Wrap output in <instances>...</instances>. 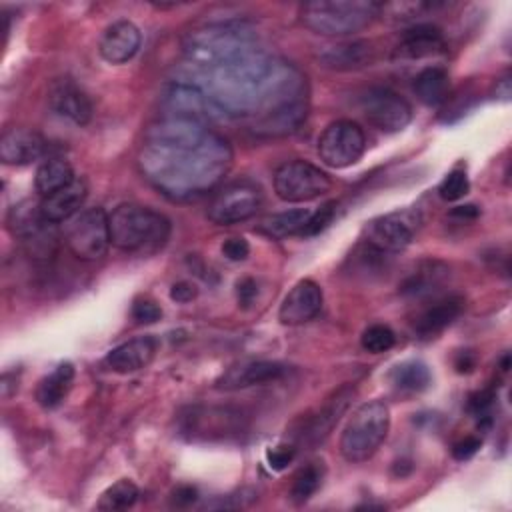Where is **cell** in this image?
Returning a JSON list of instances; mask_svg holds the SVG:
<instances>
[{
  "mask_svg": "<svg viewBox=\"0 0 512 512\" xmlns=\"http://www.w3.org/2000/svg\"><path fill=\"white\" fill-rule=\"evenodd\" d=\"M230 164V144L214 132L196 146L146 144L140 152L142 174L174 200L208 192L224 178Z\"/></svg>",
  "mask_w": 512,
  "mask_h": 512,
  "instance_id": "1",
  "label": "cell"
},
{
  "mask_svg": "<svg viewBox=\"0 0 512 512\" xmlns=\"http://www.w3.org/2000/svg\"><path fill=\"white\" fill-rule=\"evenodd\" d=\"M256 48V36L242 24H212L194 30L184 40V56L192 66L210 70L232 64Z\"/></svg>",
  "mask_w": 512,
  "mask_h": 512,
  "instance_id": "2",
  "label": "cell"
},
{
  "mask_svg": "<svg viewBox=\"0 0 512 512\" xmlns=\"http://www.w3.org/2000/svg\"><path fill=\"white\" fill-rule=\"evenodd\" d=\"M112 246L124 252L152 254L160 250L172 232L170 220L142 204H120L108 216Z\"/></svg>",
  "mask_w": 512,
  "mask_h": 512,
  "instance_id": "3",
  "label": "cell"
},
{
  "mask_svg": "<svg viewBox=\"0 0 512 512\" xmlns=\"http://www.w3.org/2000/svg\"><path fill=\"white\" fill-rule=\"evenodd\" d=\"M380 10L372 0H314L302 4L300 20L316 34L348 36L370 26Z\"/></svg>",
  "mask_w": 512,
  "mask_h": 512,
  "instance_id": "4",
  "label": "cell"
},
{
  "mask_svg": "<svg viewBox=\"0 0 512 512\" xmlns=\"http://www.w3.org/2000/svg\"><path fill=\"white\" fill-rule=\"evenodd\" d=\"M390 430V410L382 400L360 404L348 418L340 436V454L346 462H366L372 458Z\"/></svg>",
  "mask_w": 512,
  "mask_h": 512,
  "instance_id": "5",
  "label": "cell"
},
{
  "mask_svg": "<svg viewBox=\"0 0 512 512\" xmlns=\"http://www.w3.org/2000/svg\"><path fill=\"white\" fill-rule=\"evenodd\" d=\"M64 242L80 260H98L108 252L110 220L102 208H86L64 222Z\"/></svg>",
  "mask_w": 512,
  "mask_h": 512,
  "instance_id": "6",
  "label": "cell"
},
{
  "mask_svg": "<svg viewBox=\"0 0 512 512\" xmlns=\"http://www.w3.org/2000/svg\"><path fill=\"white\" fill-rule=\"evenodd\" d=\"M330 188V176L306 160H288L274 172V192L290 204L316 200L330 192Z\"/></svg>",
  "mask_w": 512,
  "mask_h": 512,
  "instance_id": "7",
  "label": "cell"
},
{
  "mask_svg": "<svg viewBox=\"0 0 512 512\" xmlns=\"http://www.w3.org/2000/svg\"><path fill=\"white\" fill-rule=\"evenodd\" d=\"M10 232L24 244L26 252L36 258H50L56 248V232L54 224L48 222L42 212L40 204L32 200H24L12 206L8 214Z\"/></svg>",
  "mask_w": 512,
  "mask_h": 512,
  "instance_id": "8",
  "label": "cell"
},
{
  "mask_svg": "<svg viewBox=\"0 0 512 512\" xmlns=\"http://www.w3.org/2000/svg\"><path fill=\"white\" fill-rule=\"evenodd\" d=\"M364 150V130L352 120L330 122L318 138V156L330 168H348L356 164Z\"/></svg>",
  "mask_w": 512,
  "mask_h": 512,
  "instance_id": "9",
  "label": "cell"
},
{
  "mask_svg": "<svg viewBox=\"0 0 512 512\" xmlns=\"http://www.w3.org/2000/svg\"><path fill=\"white\" fill-rule=\"evenodd\" d=\"M420 216L414 210H396L372 218L364 228V242L382 254L402 252L416 236Z\"/></svg>",
  "mask_w": 512,
  "mask_h": 512,
  "instance_id": "10",
  "label": "cell"
},
{
  "mask_svg": "<svg viewBox=\"0 0 512 512\" xmlns=\"http://www.w3.org/2000/svg\"><path fill=\"white\" fill-rule=\"evenodd\" d=\"M262 206V190L254 182L238 180L224 186L208 206V218L214 224H238L252 218Z\"/></svg>",
  "mask_w": 512,
  "mask_h": 512,
  "instance_id": "11",
  "label": "cell"
},
{
  "mask_svg": "<svg viewBox=\"0 0 512 512\" xmlns=\"http://www.w3.org/2000/svg\"><path fill=\"white\" fill-rule=\"evenodd\" d=\"M366 120L382 132H400L412 120V106L390 88H370L360 100Z\"/></svg>",
  "mask_w": 512,
  "mask_h": 512,
  "instance_id": "12",
  "label": "cell"
},
{
  "mask_svg": "<svg viewBox=\"0 0 512 512\" xmlns=\"http://www.w3.org/2000/svg\"><path fill=\"white\" fill-rule=\"evenodd\" d=\"M160 104L166 110V116L198 122L212 120L216 112H220V108L198 86L190 82L168 84L160 96Z\"/></svg>",
  "mask_w": 512,
  "mask_h": 512,
  "instance_id": "13",
  "label": "cell"
},
{
  "mask_svg": "<svg viewBox=\"0 0 512 512\" xmlns=\"http://www.w3.org/2000/svg\"><path fill=\"white\" fill-rule=\"evenodd\" d=\"M322 300V288L314 280L304 278L296 282L284 296L278 310V320L286 326H300L320 312Z\"/></svg>",
  "mask_w": 512,
  "mask_h": 512,
  "instance_id": "14",
  "label": "cell"
},
{
  "mask_svg": "<svg viewBox=\"0 0 512 512\" xmlns=\"http://www.w3.org/2000/svg\"><path fill=\"white\" fill-rule=\"evenodd\" d=\"M354 396V386H342L338 388L326 402L324 406L310 418L306 420L302 432H300V442L316 446L318 442H322L332 428L338 424L340 416L348 410V404Z\"/></svg>",
  "mask_w": 512,
  "mask_h": 512,
  "instance_id": "15",
  "label": "cell"
},
{
  "mask_svg": "<svg viewBox=\"0 0 512 512\" xmlns=\"http://www.w3.org/2000/svg\"><path fill=\"white\" fill-rule=\"evenodd\" d=\"M140 44L142 34L138 26L130 20H116L102 32L98 52L110 64H124L136 56Z\"/></svg>",
  "mask_w": 512,
  "mask_h": 512,
  "instance_id": "16",
  "label": "cell"
},
{
  "mask_svg": "<svg viewBox=\"0 0 512 512\" xmlns=\"http://www.w3.org/2000/svg\"><path fill=\"white\" fill-rule=\"evenodd\" d=\"M46 140L28 128H10L0 138V160L8 166H28L46 152Z\"/></svg>",
  "mask_w": 512,
  "mask_h": 512,
  "instance_id": "17",
  "label": "cell"
},
{
  "mask_svg": "<svg viewBox=\"0 0 512 512\" xmlns=\"http://www.w3.org/2000/svg\"><path fill=\"white\" fill-rule=\"evenodd\" d=\"M158 350V342L152 336H138L112 348L104 356V366L116 374H132L146 368Z\"/></svg>",
  "mask_w": 512,
  "mask_h": 512,
  "instance_id": "18",
  "label": "cell"
},
{
  "mask_svg": "<svg viewBox=\"0 0 512 512\" xmlns=\"http://www.w3.org/2000/svg\"><path fill=\"white\" fill-rule=\"evenodd\" d=\"M286 374V366L270 360H250L234 364L218 380L216 386L222 390H240L250 386H260L266 382L280 380Z\"/></svg>",
  "mask_w": 512,
  "mask_h": 512,
  "instance_id": "19",
  "label": "cell"
},
{
  "mask_svg": "<svg viewBox=\"0 0 512 512\" xmlns=\"http://www.w3.org/2000/svg\"><path fill=\"white\" fill-rule=\"evenodd\" d=\"M318 62L330 70H358L374 62V46L368 40H350L324 46L316 54Z\"/></svg>",
  "mask_w": 512,
  "mask_h": 512,
  "instance_id": "20",
  "label": "cell"
},
{
  "mask_svg": "<svg viewBox=\"0 0 512 512\" xmlns=\"http://www.w3.org/2000/svg\"><path fill=\"white\" fill-rule=\"evenodd\" d=\"M50 106L56 114L78 126L88 124L92 118L90 98L72 80H58L52 84Z\"/></svg>",
  "mask_w": 512,
  "mask_h": 512,
  "instance_id": "21",
  "label": "cell"
},
{
  "mask_svg": "<svg viewBox=\"0 0 512 512\" xmlns=\"http://www.w3.org/2000/svg\"><path fill=\"white\" fill-rule=\"evenodd\" d=\"M86 196H88L86 182L82 178H74L68 186L56 190L50 196H44L40 202V212L52 224L66 222L80 212Z\"/></svg>",
  "mask_w": 512,
  "mask_h": 512,
  "instance_id": "22",
  "label": "cell"
},
{
  "mask_svg": "<svg viewBox=\"0 0 512 512\" xmlns=\"http://www.w3.org/2000/svg\"><path fill=\"white\" fill-rule=\"evenodd\" d=\"M184 432L190 436H212V434H238L242 430V416L238 412H228L226 408H204L190 410V416H184Z\"/></svg>",
  "mask_w": 512,
  "mask_h": 512,
  "instance_id": "23",
  "label": "cell"
},
{
  "mask_svg": "<svg viewBox=\"0 0 512 512\" xmlns=\"http://www.w3.org/2000/svg\"><path fill=\"white\" fill-rule=\"evenodd\" d=\"M444 50V40L440 28L432 24H416L414 28L406 30L402 40L394 48L396 58L406 60H420L434 54H440Z\"/></svg>",
  "mask_w": 512,
  "mask_h": 512,
  "instance_id": "24",
  "label": "cell"
},
{
  "mask_svg": "<svg viewBox=\"0 0 512 512\" xmlns=\"http://www.w3.org/2000/svg\"><path fill=\"white\" fill-rule=\"evenodd\" d=\"M464 310L462 296H446L430 304L414 322V330L420 338H434L444 328H448Z\"/></svg>",
  "mask_w": 512,
  "mask_h": 512,
  "instance_id": "25",
  "label": "cell"
},
{
  "mask_svg": "<svg viewBox=\"0 0 512 512\" xmlns=\"http://www.w3.org/2000/svg\"><path fill=\"white\" fill-rule=\"evenodd\" d=\"M72 380H74V366L70 362L58 364L48 376H44L38 382V388H36L38 404L48 410L58 408L68 396L72 388Z\"/></svg>",
  "mask_w": 512,
  "mask_h": 512,
  "instance_id": "26",
  "label": "cell"
},
{
  "mask_svg": "<svg viewBox=\"0 0 512 512\" xmlns=\"http://www.w3.org/2000/svg\"><path fill=\"white\" fill-rule=\"evenodd\" d=\"M450 78L440 66H426L414 78V94L426 106H440L448 98Z\"/></svg>",
  "mask_w": 512,
  "mask_h": 512,
  "instance_id": "27",
  "label": "cell"
},
{
  "mask_svg": "<svg viewBox=\"0 0 512 512\" xmlns=\"http://www.w3.org/2000/svg\"><path fill=\"white\" fill-rule=\"evenodd\" d=\"M74 178L76 176L72 172V166L64 158H48L38 166L34 176V186H36V192L44 198L68 186Z\"/></svg>",
  "mask_w": 512,
  "mask_h": 512,
  "instance_id": "28",
  "label": "cell"
},
{
  "mask_svg": "<svg viewBox=\"0 0 512 512\" xmlns=\"http://www.w3.org/2000/svg\"><path fill=\"white\" fill-rule=\"evenodd\" d=\"M310 214H312V210H308V208L276 212L262 220L260 230L272 238H286L292 234H302Z\"/></svg>",
  "mask_w": 512,
  "mask_h": 512,
  "instance_id": "29",
  "label": "cell"
},
{
  "mask_svg": "<svg viewBox=\"0 0 512 512\" xmlns=\"http://www.w3.org/2000/svg\"><path fill=\"white\" fill-rule=\"evenodd\" d=\"M390 380L400 392L414 394V392H422L430 386L432 374L424 362L408 360V362H402L392 368Z\"/></svg>",
  "mask_w": 512,
  "mask_h": 512,
  "instance_id": "30",
  "label": "cell"
},
{
  "mask_svg": "<svg viewBox=\"0 0 512 512\" xmlns=\"http://www.w3.org/2000/svg\"><path fill=\"white\" fill-rule=\"evenodd\" d=\"M138 494H140L138 486L132 480L120 478L118 482H114L100 494L96 508L98 510H126L130 506H134V502L138 500Z\"/></svg>",
  "mask_w": 512,
  "mask_h": 512,
  "instance_id": "31",
  "label": "cell"
},
{
  "mask_svg": "<svg viewBox=\"0 0 512 512\" xmlns=\"http://www.w3.org/2000/svg\"><path fill=\"white\" fill-rule=\"evenodd\" d=\"M320 484H322V468L316 462L304 466L294 476V482H292V488H290L292 502H296V504L306 502L310 496L316 494Z\"/></svg>",
  "mask_w": 512,
  "mask_h": 512,
  "instance_id": "32",
  "label": "cell"
},
{
  "mask_svg": "<svg viewBox=\"0 0 512 512\" xmlns=\"http://www.w3.org/2000/svg\"><path fill=\"white\" fill-rule=\"evenodd\" d=\"M394 342H396L394 332L384 324H372L360 336V346L370 354L388 352L394 346Z\"/></svg>",
  "mask_w": 512,
  "mask_h": 512,
  "instance_id": "33",
  "label": "cell"
},
{
  "mask_svg": "<svg viewBox=\"0 0 512 512\" xmlns=\"http://www.w3.org/2000/svg\"><path fill=\"white\" fill-rule=\"evenodd\" d=\"M442 272H446L440 264L432 262L428 264V268H422L418 272H414L404 284H402V292L404 294H426L432 290L434 284L440 282Z\"/></svg>",
  "mask_w": 512,
  "mask_h": 512,
  "instance_id": "34",
  "label": "cell"
},
{
  "mask_svg": "<svg viewBox=\"0 0 512 512\" xmlns=\"http://www.w3.org/2000/svg\"><path fill=\"white\" fill-rule=\"evenodd\" d=\"M468 190H470L468 176H466V172L460 170V168L448 172V174L444 176V180L440 182V186H438V194H440V198L446 200V202H456V200L464 198V196L468 194Z\"/></svg>",
  "mask_w": 512,
  "mask_h": 512,
  "instance_id": "35",
  "label": "cell"
},
{
  "mask_svg": "<svg viewBox=\"0 0 512 512\" xmlns=\"http://www.w3.org/2000/svg\"><path fill=\"white\" fill-rule=\"evenodd\" d=\"M336 214V202H326L322 204L318 210H314L302 230L304 236H314L320 234L324 228H328V224L334 220Z\"/></svg>",
  "mask_w": 512,
  "mask_h": 512,
  "instance_id": "36",
  "label": "cell"
},
{
  "mask_svg": "<svg viewBox=\"0 0 512 512\" xmlns=\"http://www.w3.org/2000/svg\"><path fill=\"white\" fill-rule=\"evenodd\" d=\"M132 318L138 324H154L162 318V308L158 306L156 300L142 296L132 304Z\"/></svg>",
  "mask_w": 512,
  "mask_h": 512,
  "instance_id": "37",
  "label": "cell"
},
{
  "mask_svg": "<svg viewBox=\"0 0 512 512\" xmlns=\"http://www.w3.org/2000/svg\"><path fill=\"white\" fill-rule=\"evenodd\" d=\"M296 456V448L292 444H278L266 452V462L272 470H284Z\"/></svg>",
  "mask_w": 512,
  "mask_h": 512,
  "instance_id": "38",
  "label": "cell"
},
{
  "mask_svg": "<svg viewBox=\"0 0 512 512\" xmlns=\"http://www.w3.org/2000/svg\"><path fill=\"white\" fill-rule=\"evenodd\" d=\"M222 254L228 258V260H232V262H242V260H246L248 258V254H250V244H248V240L246 238H242V236H232V238H228V240H224L222 242Z\"/></svg>",
  "mask_w": 512,
  "mask_h": 512,
  "instance_id": "39",
  "label": "cell"
},
{
  "mask_svg": "<svg viewBox=\"0 0 512 512\" xmlns=\"http://www.w3.org/2000/svg\"><path fill=\"white\" fill-rule=\"evenodd\" d=\"M492 400H494V394H492L490 390L474 392V394L468 398V410H470L474 416H478V418H488Z\"/></svg>",
  "mask_w": 512,
  "mask_h": 512,
  "instance_id": "40",
  "label": "cell"
},
{
  "mask_svg": "<svg viewBox=\"0 0 512 512\" xmlns=\"http://www.w3.org/2000/svg\"><path fill=\"white\" fill-rule=\"evenodd\" d=\"M480 446H482V440H480V438H476V436H466V438H462L460 442L454 444L452 456H454V460H458V462L470 460V458L480 450Z\"/></svg>",
  "mask_w": 512,
  "mask_h": 512,
  "instance_id": "41",
  "label": "cell"
},
{
  "mask_svg": "<svg viewBox=\"0 0 512 512\" xmlns=\"http://www.w3.org/2000/svg\"><path fill=\"white\" fill-rule=\"evenodd\" d=\"M256 294H258V286H256V282H254L252 278H242V280L236 284V296H238V304H240L242 308L250 306L252 300L256 298Z\"/></svg>",
  "mask_w": 512,
  "mask_h": 512,
  "instance_id": "42",
  "label": "cell"
},
{
  "mask_svg": "<svg viewBox=\"0 0 512 512\" xmlns=\"http://www.w3.org/2000/svg\"><path fill=\"white\" fill-rule=\"evenodd\" d=\"M196 294H198L196 286L190 284V282H186V280L176 282V284L170 288V298H172L174 302H178V304H186V302L194 300Z\"/></svg>",
  "mask_w": 512,
  "mask_h": 512,
  "instance_id": "43",
  "label": "cell"
},
{
  "mask_svg": "<svg viewBox=\"0 0 512 512\" xmlns=\"http://www.w3.org/2000/svg\"><path fill=\"white\" fill-rule=\"evenodd\" d=\"M454 366H456V372H460V374L472 372L474 366H476V356H474V352H470V350L458 352V356H456V360H454Z\"/></svg>",
  "mask_w": 512,
  "mask_h": 512,
  "instance_id": "44",
  "label": "cell"
},
{
  "mask_svg": "<svg viewBox=\"0 0 512 512\" xmlns=\"http://www.w3.org/2000/svg\"><path fill=\"white\" fill-rule=\"evenodd\" d=\"M196 500V490L192 486H180L174 490L176 504H192Z\"/></svg>",
  "mask_w": 512,
  "mask_h": 512,
  "instance_id": "45",
  "label": "cell"
},
{
  "mask_svg": "<svg viewBox=\"0 0 512 512\" xmlns=\"http://www.w3.org/2000/svg\"><path fill=\"white\" fill-rule=\"evenodd\" d=\"M494 98H498V100H504V102H508L510 100V76L506 74V76H502L500 80H496V90H494Z\"/></svg>",
  "mask_w": 512,
  "mask_h": 512,
  "instance_id": "46",
  "label": "cell"
},
{
  "mask_svg": "<svg viewBox=\"0 0 512 512\" xmlns=\"http://www.w3.org/2000/svg\"><path fill=\"white\" fill-rule=\"evenodd\" d=\"M452 214H456V216H462V218H474V216H478V208L476 206H472V204H468V206H458Z\"/></svg>",
  "mask_w": 512,
  "mask_h": 512,
  "instance_id": "47",
  "label": "cell"
}]
</instances>
